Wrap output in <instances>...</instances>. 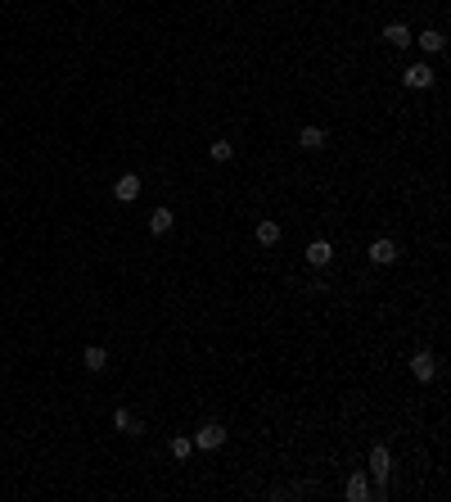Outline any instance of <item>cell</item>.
I'll return each instance as SVG.
<instances>
[{"label":"cell","mask_w":451,"mask_h":502,"mask_svg":"<svg viewBox=\"0 0 451 502\" xmlns=\"http://www.w3.org/2000/svg\"><path fill=\"white\" fill-rule=\"evenodd\" d=\"M433 68L429 64H411V68H402V87H411V91H429L433 87Z\"/></svg>","instance_id":"obj_3"},{"label":"cell","mask_w":451,"mask_h":502,"mask_svg":"<svg viewBox=\"0 0 451 502\" xmlns=\"http://www.w3.org/2000/svg\"><path fill=\"white\" fill-rule=\"evenodd\" d=\"M370 262H375V267H388V262H398V244L388 240V236H384V240H375V244H370Z\"/></svg>","instance_id":"obj_6"},{"label":"cell","mask_w":451,"mask_h":502,"mask_svg":"<svg viewBox=\"0 0 451 502\" xmlns=\"http://www.w3.org/2000/svg\"><path fill=\"white\" fill-rule=\"evenodd\" d=\"M208 159H212V163H230V159H235V145L230 141H212L208 145Z\"/></svg>","instance_id":"obj_15"},{"label":"cell","mask_w":451,"mask_h":502,"mask_svg":"<svg viewBox=\"0 0 451 502\" xmlns=\"http://www.w3.org/2000/svg\"><path fill=\"white\" fill-rule=\"evenodd\" d=\"M411 376H415L419 385H429L433 376H438V358H433L429 349H424V353H415V358H411Z\"/></svg>","instance_id":"obj_4"},{"label":"cell","mask_w":451,"mask_h":502,"mask_svg":"<svg viewBox=\"0 0 451 502\" xmlns=\"http://www.w3.org/2000/svg\"><path fill=\"white\" fill-rule=\"evenodd\" d=\"M113 195H118L122 204H131V199H140V176H136V172L118 176V181H113Z\"/></svg>","instance_id":"obj_7"},{"label":"cell","mask_w":451,"mask_h":502,"mask_svg":"<svg viewBox=\"0 0 451 502\" xmlns=\"http://www.w3.org/2000/svg\"><path fill=\"white\" fill-rule=\"evenodd\" d=\"M167 448H172V457H176V461H185V457L194 453V439H185V435H172V444H167Z\"/></svg>","instance_id":"obj_17"},{"label":"cell","mask_w":451,"mask_h":502,"mask_svg":"<svg viewBox=\"0 0 451 502\" xmlns=\"http://www.w3.org/2000/svg\"><path fill=\"white\" fill-rule=\"evenodd\" d=\"M113 426H118L122 435H145V426H140V421L127 412V407H118V412H113Z\"/></svg>","instance_id":"obj_13"},{"label":"cell","mask_w":451,"mask_h":502,"mask_svg":"<svg viewBox=\"0 0 451 502\" xmlns=\"http://www.w3.org/2000/svg\"><path fill=\"white\" fill-rule=\"evenodd\" d=\"M343 498L348 502H365V498H370V480H365V470H352V475H348Z\"/></svg>","instance_id":"obj_5"},{"label":"cell","mask_w":451,"mask_h":502,"mask_svg":"<svg viewBox=\"0 0 451 502\" xmlns=\"http://www.w3.org/2000/svg\"><path fill=\"white\" fill-rule=\"evenodd\" d=\"M307 262H312V267H330L334 262V244L330 240H312L307 244Z\"/></svg>","instance_id":"obj_8"},{"label":"cell","mask_w":451,"mask_h":502,"mask_svg":"<svg viewBox=\"0 0 451 502\" xmlns=\"http://www.w3.org/2000/svg\"><path fill=\"white\" fill-rule=\"evenodd\" d=\"M415 41H419V50H424V55H438L442 45H447V36H442V32H438V27H429V32H419V36H415Z\"/></svg>","instance_id":"obj_12"},{"label":"cell","mask_w":451,"mask_h":502,"mask_svg":"<svg viewBox=\"0 0 451 502\" xmlns=\"http://www.w3.org/2000/svg\"><path fill=\"white\" fill-rule=\"evenodd\" d=\"M172 208H154V213H149V231H154V236H167V231H172Z\"/></svg>","instance_id":"obj_11"},{"label":"cell","mask_w":451,"mask_h":502,"mask_svg":"<svg viewBox=\"0 0 451 502\" xmlns=\"http://www.w3.org/2000/svg\"><path fill=\"white\" fill-rule=\"evenodd\" d=\"M384 36H388V45H393V50H406V45L415 41L406 23H388V27H384Z\"/></svg>","instance_id":"obj_9"},{"label":"cell","mask_w":451,"mask_h":502,"mask_svg":"<svg viewBox=\"0 0 451 502\" xmlns=\"http://www.w3.org/2000/svg\"><path fill=\"white\" fill-rule=\"evenodd\" d=\"M221 444H226V426H217V421H204V426L194 430V448H204V453H217Z\"/></svg>","instance_id":"obj_2"},{"label":"cell","mask_w":451,"mask_h":502,"mask_svg":"<svg viewBox=\"0 0 451 502\" xmlns=\"http://www.w3.org/2000/svg\"><path fill=\"white\" fill-rule=\"evenodd\" d=\"M253 236H258V244L262 249H271V244H280V236H284V231H280V222H258V231H253Z\"/></svg>","instance_id":"obj_10"},{"label":"cell","mask_w":451,"mask_h":502,"mask_svg":"<svg viewBox=\"0 0 451 502\" xmlns=\"http://www.w3.org/2000/svg\"><path fill=\"white\" fill-rule=\"evenodd\" d=\"M365 461H370V475H375V484H379V489H388V480H393V453H388V444H375Z\"/></svg>","instance_id":"obj_1"},{"label":"cell","mask_w":451,"mask_h":502,"mask_svg":"<svg viewBox=\"0 0 451 502\" xmlns=\"http://www.w3.org/2000/svg\"><path fill=\"white\" fill-rule=\"evenodd\" d=\"M298 145H302V150H321V145H325V131L321 127H302L298 131Z\"/></svg>","instance_id":"obj_16"},{"label":"cell","mask_w":451,"mask_h":502,"mask_svg":"<svg viewBox=\"0 0 451 502\" xmlns=\"http://www.w3.org/2000/svg\"><path fill=\"white\" fill-rule=\"evenodd\" d=\"M82 367H86V372H104V367H108V353L99 349V344H90V349L82 353Z\"/></svg>","instance_id":"obj_14"}]
</instances>
